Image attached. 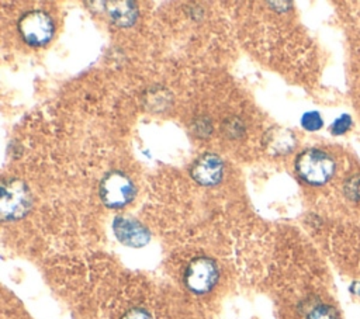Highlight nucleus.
Returning a JSON list of instances; mask_svg holds the SVG:
<instances>
[{
    "label": "nucleus",
    "instance_id": "obj_1",
    "mask_svg": "<svg viewBox=\"0 0 360 319\" xmlns=\"http://www.w3.org/2000/svg\"><path fill=\"white\" fill-rule=\"evenodd\" d=\"M32 207V195L25 181L8 177L0 185V216L3 221H18Z\"/></svg>",
    "mask_w": 360,
    "mask_h": 319
},
{
    "label": "nucleus",
    "instance_id": "obj_5",
    "mask_svg": "<svg viewBox=\"0 0 360 319\" xmlns=\"http://www.w3.org/2000/svg\"><path fill=\"white\" fill-rule=\"evenodd\" d=\"M219 278V268L217 263L207 256H198L193 259L183 274L184 285L188 291L197 295L210 292Z\"/></svg>",
    "mask_w": 360,
    "mask_h": 319
},
{
    "label": "nucleus",
    "instance_id": "obj_14",
    "mask_svg": "<svg viewBox=\"0 0 360 319\" xmlns=\"http://www.w3.org/2000/svg\"><path fill=\"white\" fill-rule=\"evenodd\" d=\"M243 129H245L243 124H242V121L239 118H228L226 124H225V131L224 132L228 136H231L229 134L233 132V138H238V136H240L243 134Z\"/></svg>",
    "mask_w": 360,
    "mask_h": 319
},
{
    "label": "nucleus",
    "instance_id": "obj_7",
    "mask_svg": "<svg viewBox=\"0 0 360 319\" xmlns=\"http://www.w3.org/2000/svg\"><path fill=\"white\" fill-rule=\"evenodd\" d=\"M112 230L115 237L122 245H127L131 247H142L150 239L149 230L139 221L131 219V218L117 216L112 221Z\"/></svg>",
    "mask_w": 360,
    "mask_h": 319
},
{
    "label": "nucleus",
    "instance_id": "obj_11",
    "mask_svg": "<svg viewBox=\"0 0 360 319\" xmlns=\"http://www.w3.org/2000/svg\"><path fill=\"white\" fill-rule=\"evenodd\" d=\"M322 125H323V121L318 111H308L301 117V126L309 132H315L321 129Z\"/></svg>",
    "mask_w": 360,
    "mask_h": 319
},
{
    "label": "nucleus",
    "instance_id": "obj_12",
    "mask_svg": "<svg viewBox=\"0 0 360 319\" xmlns=\"http://www.w3.org/2000/svg\"><path fill=\"white\" fill-rule=\"evenodd\" d=\"M307 319H339V316L330 305L321 304L309 311Z\"/></svg>",
    "mask_w": 360,
    "mask_h": 319
},
{
    "label": "nucleus",
    "instance_id": "obj_6",
    "mask_svg": "<svg viewBox=\"0 0 360 319\" xmlns=\"http://www.w3.org/2000/svg\"><path fill=\"white\" fill-rule=\"evenodd\" d=\"M190 176L200 185H217L224 177V162L217 153L205 152L191 163Z\"/></svg>",
    "mask_w": 360,
    "mask_h": 319
},
{
    "label": "nucleus",
    "instance_id": "obj_16",
    "mask_svg": "<svg viewBox=\"0 0 360 319\" xmlns=\"http://www.w3.org/2000/svg\"><path fill=\"white\" fill-rule=\"evenodd\" d=\"M352 291H353L354 294L360 295V282H354V284L352 285Z\"/></svg>",
    "mask_w": 360,
    "mask_h": 319
},
{
    "label": "nucleus",
    "instance_id": "obj_10",
    "mask_svg": "<svg viewBox=\"0 0 360 319\" xmlns=\"http://www.w3.org/2000/svg\"><path fill=\"white\" fill-rule=\"evenodd\" d=\"M146 105L150 107L149 110H155V111H163L170 105L172 101V96L169 91H166L165 89H150L146 91Z\"/></svg>",
    "mask_w": 360,
    "mask_h": 319
},
{
    "label": "nucleus",
    "instance_id": "obj_15",
    "mask_svg": "<svg viewBox=\"0 0 360 319\" xmlns=\"http://www.w3.org/2000/svg\"><path fill=\"white\" fill-rule=\"evenodd\" d=\"M121 319H153V318L146 309L134 306V308H129L128 311H125L124 315L121 316Z\"/></svg>",
    "mask_w": 360,
    "mask_h": 319
},
{
    "label": "nucleus",
    "instance_id": "obj_9",
    "mask_svg": "<svg viewBox=\"0 0 360 319\" xmlns=\"http://www.w3.org/2000/svg\"><path fill=\"white\" fill-rule=\"evenodd\" d=\"M103 4L105 6L104 10L110 21L120 28H128L134 25L138 20L139 13L134 1L114 0V1H105Z\"/></svg>",
    "mask_w": 360,
    "mask_h": 319
},
{
    "label": "nucleus",
    "instance_id": "obj_4",
    "mask_svg": "<svg viewBox=\"0 0 360 319\" xmlns=\"http://www.w3.org/2000/svg\"><path fill=\"white\" fill-rule=\"evenodd\" d=\"M17 28L22 41L30 46H45L55 32L52 17L42 10L24 13L17 22Z\"/></svg>",
    "mask_w": 360,
    "mask_h": 319
},
{
    "label": "nucleus",
    "instance_id": "obj_8",
    "mask_svg": "<svg viewBox=\"0 0 360 319\" xmlns=\"http://www.w3.org/2000/svg\"><path fill=\"white\" fill-rule=\"evenodd\" d=\"M262 143L270 155H287L295 146V136L290 129L276 125L264 132Z\"/></svg>",
    "mask_w": 360,
    "mask_h": 319
},
{
    "label": "nucleus",
    "instance_id": "obj_13",
    "mask_svg": "<svg viewBox=\"0 0 360 319\" xmlns=\"http://www.w3.org/2000/svg\"><path fill=\"white\" fill-rule=\"evenodd\" d=\"M350 125H352V118H350V115L343 114V115L338 117V118L332 122V125H330V132H332L333 135H342V134H345V132L350 128Z\"/></svg>",
    "mask_w": 360,
    "mask_h": 319
},
{
    "label": "nucleus",
    "instance_id": "obj_3",
    "mask_svg": "<svg viewBox=\"0 0 360 319\" xmlns=\"http://www.w3.org/2000/svg\"><path fill=\"white\" fill-rule=\"evenodd\" d=\"M98 194L103 204L108 208H122L128 205L136 194L134 181L120 170L104 174L98 185Z\"/></svg>",
    "mask_w": 360,
    "mask_h": 319
},
{
    "label": "nucleus",
    "instance_id": "obj_2",
    "mask_svg": "<svg viewBox=\"0 0 360 319\" xmlns=\"http://www.w3.org/2000/svg\"><path fill=\"white\" fill-rule=\"evenodd\" d=\"M295 171L311 185L325 184L335 173V160L321 149H305L295 157Z\"/></svg>",
    "mask_w": 360,
    "mask_h": 319
}]
</instances>
